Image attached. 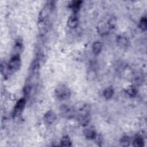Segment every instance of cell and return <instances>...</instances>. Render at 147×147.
Returning a JSON list of instances; mask_svg holds the SVG:
<instances>
[{"instance_id":"obj_18","label":"cell","mask_w":147,"mask_h":147,"mask_svg":"<svg viewBox=\"0 0 147 147\" xmlns=\"http://www.w3.org/2000/svg\"><path fill=\"white\" fill-rule=\"evenodd\" d=\"M60 145L62 146H71L72 141L68 136H63L60 140Z\"/></svg>"},{"instance_id":"obj_13","label":"cell","mask_w":147,"mask_h":147,"mask_svg":"<svg viewBox=\"0 0 147 147\" xmlns=\"http://www.w3.org/2000/svg\"><path fill=\"white\" fill-rule=\"evenodd\" d=\"M83 3L82 1H72L69 4V7L72 10L73 13H76L78 12L79 10L81 5Z\"/></svg>"},{"instance_id":"obj_14","label":"cell","mask_w":147,"mask_h":147,"mask_svg":"<svg viewBox=\"0 0 147 147\" xmlns=\"http://www.w3.org/2000/svg\"><path fill=\"white\" fill-rule=\"evenodd\" d=\"M103 47L102 43L99 41H95L92 44V50L94 54L95 55H99L102 51Z\"/></svg>"},{"instance_id":"obj_12","label":"cell","mask_w":147,"mask_h":147,"mask_svg":"<svg viewBox=\"0 0 147 147\" xmlns=\"http://www.w3.org/2000/svg\"><path fill=\"white\" fill-rule=\"evenodd\" d=\"M83 133L86 138L89 140H94L96 138L97 136L96 131L91 127L86 129L84 130Z\"/></svg>"},{"instance_id":"obj_16","label":"cell","mask_w":147,"mask_h":147,"mask_svg":"<svg viewBox=\"0 0 147 147\" xmlns=\"http://www.w3.org/2000/svg\"><path fill=\"white\" fill-rule=\"evenodd\" d=\"M133 145L134 146L141 147L144 145V140L140 135H136L133 141Z\"/></svg>"},{"instance_id":"obj_15","label":"cell","mask_w":147,"mask_h":147,"mask_svg":"<svg viewBox=\"0 0 147 147\" xmlns=\"http://www.w3.org/2000/svg\"><path fill=\"white\" fill-rule=\"evenodd\" d=\"M114 94V90L113 88V87L110 86L108 87L107 88H106L103 92V95L104 96V98L107 99L109 100L110 99H111L113 96Z\"/></svg>"},{"instance_id":"obj_8","label":"cell","mask_w":147,"mask_h":147,"mask_svg":"<svg viewBox=\"0 0 147 147\" xmlns=\"http://www.w3.org/2000/svg\"><path fill=\"white\" fill-rule=\"evenodd\" d=\"M60 111L61 116L65 118L71 119L75 117L76 111L73 107L68 105H62L60 107Z\"/></svg>"},{"instance_id":"obj_19","label":"cell","mask_w":147,"mask_h":147,"mask_svg":"<svg viewBox=\"0 0 147 147\" xmlns=\"http://www.w3.org/2000/svg\"><path fill=\"white\" fill-rule=\"evenodd\" d=\"M130 138L127 136H123L119 140V143L122 146H129L130 145Z\"/></svg>"},{"instance_id":"obj_17","label":"cell","mask_w":147,"mask_h":147,"mask_svg":"<svg viewBox=\"0 0 147 147\" xmlns=\"http://www.w3.org/2000/svg\"><path fill=\"white\" fill-rule=\"evenodd\" d=\"M117 42L118 45H119L120 47H123V48L127 47L128 44H129V41H128L127 38L123 36H118L117 37Z\"/></svg>"},{"instance_id":"obj_5","label":"cell","mask_w":147,"mask_h":147,"mask_svg":"<svg viewBox=\"0 0 147 147\" xmlns=\"http://www.w3.org/2000/svg\"><path fill=\"white\" fill-rule=\"evenodd\" d=\"M55 95L60 100H65L69 98L71 92L70 89L64 84H60L55 89Z\"/></svg>"},{"instance_id":"obj_9","label":"cell","mask_w":147,"mask_h":147,"mask_svg":"<svg viewBox=\"0 0 147 147\" xmlns=\"http://www.w3.org/2000/svg\"><path fill=\"white\" fill-rule=\"evenodd\" d=\"M67 25L71 29L76 28L79 24V18L76 13L72 14L67 20Z\"/></svg>"},{"instance_id":"obj_3","label":"cell","mask_w":147,"mask_h":147,"mask_svg":"<svg viewBox=\"0 0 147 147\" xmlns=\"http://www.w3.org/2000/svg\"><path fill=\"white\" fill-rule=\"evenodd\" d=\"M116 21L114 17L110 16L109 17L104 18L97 26L98 33L100 36H105L108 34L112 30L115 28Z\"/></svg>"},{"instance_id":"obj_10","label":"cell","mask_w":147,"mask_h":147,"mask_svg":"<svg viewBox=\"0 0 147 147\" xmlns=\"http://www.w3.org/2000/svg\"><path fill=\"white\" fill-rule=\"evenodd\" d=\"M43 119L46 123L52 124L56 119V115L52 110H49L45 113Z\"/></svg>"},{"instance_id":"obj_6","label":"cell","mask_w":147,"mask_h":147,"mask_svg":"<svg viewBox=\"0 0 147 147\" xmlns=\"http://www.w3.org/2000/svg\"><path fill=\"white\" fill-rule=\"evenodd\" d=\"M21 61L20 55H12L9 63L6 64L8 74H13L17 71L21 67Z\"/></svg>"},{"instance_id":"obj_7","label":"cell","mask_w":147,"mask_h":147,"mask_svg":"<svg viewBox=\"0 0 147 147\" xmlns=\"http://www.w3.org/2000/svg\"><path fill=\"white\" fill-rule=\"evenodd\" d=\"M26 99L25 98H22L20 99L17 103H16L13 111V117L14 118H16L19 116H20L23 112V110L25 108V105H26Z\"/></svg>"},{"instance_id":"obj_20","label":"cell","mask_w":147,"mask_h":147,"mask_svg":"<svg viewBox=\"0 0 147 147\" xmlns=\"http://www.w3.org/2000/svg\"><path fill=\"white\" fill-rule=\"evenodd\" d=\"M125 92L130 97H134L137 94V91L133 86H130L125 90Z\"/></svg>"},{"instance_id":"obj_1","label":"cell","mask_w":147,"mask_h":147,"mask_svg":"<svg viewBox=\"0 0 147 147\" xmlns=\"http://www.w3.org/2000/svg\"><path fill=\"white\" fill-rule=\"evenodd\" d=\"M55 9L54 1H48L41 9L38 17V27L41 36L45 35L50 29L53 20Z\"/></svg>"},{"instance_id":"obj_4","label":"cell","mask_w":147,"mask_h":147,"mask_svg":"<svg viewBox=\"0 0 147 147\" xmlns=\"http://www.w3.org/2000/svg\"><path fill=\"white\" fill-rule=\"evenodd\" d=\"M75 116L82 126H87L91 120L90 106L88 105H83L78 109V112H76Z\"/></svg>"},{"instance_id":"obj_21","label":"cell","mask_w":147,"mask_h":147,"mask_svg":"<svg viewBox=\"0 0 147 147\" xmlns=\"http://www.w3.org/2000/svg\"><path fill=\"white\" fill-rule=\"evenodd\" d=\"M139 28L143 31H145L147 28V20L146 17H142L139 22Z\"/></svg>"},{"instance_id":"obj_11","label":"cell","mask_w":147,"mask_h":147,"mask_svg":"<svg viewBox=\"0 0 147 147\" xmlns=\"http://www.w3.org/2000/svg\"><path fill=\"white\" fill-rule=\"evenodd\" d=\"M23 48V44L22 40L20 38H18L15 42L13 51V55H20V53L22 52Z\"/></svg>"},{"instance_id":"obj_2","label":"cell","mask_w":147,"mask_h":147,"mask_svg":"<svg viewBox=\"0 0 147 147\" xmlns=\"http://www.w3.org/2000/svg\"><path fill=\"white\" fill-rule=\"evenodd\" d=\"M40 60L36 57L30 64L29 69L28 75L23 89L25 98L29 97L30 96L38 83L40 68Z\"/></svg>"}]
</instances>
